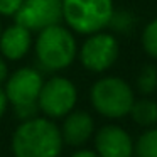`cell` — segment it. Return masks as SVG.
<instances>
[{"instance_id":"obj_1","label":"cell","mask_w":157,"mask_h":157,"mask_svg":"<svg viewBox=\"0 0 157 157\" xmlns=\"http://www.w3.org/2000/svg\"><path fill=\"white\" fill-rule=\"evenodd\" d=\"M61 150V130L48 118L24 120L12 135L14 157H59Z\"/></svg>"},{"instance_id":"obj_8","label":"cell","mask_w":157,"mask_h":157,"mask_svg":"<svg viewBox=\"0 0 157 157\" xmlns=\"http://www.w3.org/2000/svg\"><path fill=\"white\" fill-rule=\"evenodd\" d=\"M14 19L31 32H39L61 22L63 0H24Z\"/></svg>"},{"instance_id":"obj_16","label":"cell","mask_w":157,"mask_h":157,"mask_svg":"<svg viewBox=\"0 0 157 157\" xmlns=\"http://www.w3.org/2000/svg\"><path fill=\"white\" fill-rule=\"evenodd\" d=\"M24 0H0V15L14 17Z\"/></svg>"},{"instance_id":"obj_19","label":"cell","mask_w":157,"mask_h":157,"mask_svg":"<svg viewBox=\"0 0 157 157\" xmlns=\"http://www.w3.org/2000/svg\"><path fill=\"white\" fill-rule=\"evenodd\" d=\"M71 157H98V154L91 152V150H78V152H75Z\"/></svg>"},{"instance_id":"obj_11","label":"cell","mask_w":157,"mask_h":157,"mask_svg":"<svg viewBox=\"0 0 157 157\" xmlns=\"http://www.w3.org/2000/svg\"><path fill=\"white\" fill-rule=\"evenodd\" d=\"M93 135V118L86 112H69L63 122L61 137L69 145H83Z\"/></svg>"},{"instance_id":"obj_5","label":"cell","mask_w":157,"mask_h":157,"mask_svg":"<svg viewBox=\"0 0 157 157\" xmlns=\"http://www.w3.org/2000/svg\"><path fill=\"white\" fill-rule=\"evenodd\" d=\"M91 103L98 113L108 118H120L130 113L133 105L132 88L122 78H101L91 88Z\"/></svg>"},{"instance_id":"obj_17","label":"cell","mask_w":157,"mask_h":157,"mask_svg":"<svg viewBox=\"0 0 157 157\" xmlns=\"http://www.w3.org/2000/svg\"><path fill=\"white\" fill-rule=\"evenodd\" d=\"M9 76V69H7V63H5V58L0 56V85L7 79Z\"/></svg>"},{"instance_id":"obj_15","label":"cell","mask_w":157,"mask_h":157,"mask_svg":"<svg viewBox=\"0 0 157 157\" xmlns=\"http://www.w3.org/2000/svg\"><path fill=\"white\" fill-rule=\"evenodd\" d=\"M142 46L149 56L157 59V19L152 21L142 32Z\"/></svg>"},{"instance_id":"obj_7","label":"cell","mask_w":157,"mask_h":157,"mask_svg":"<svg viewBox=\"0 0 157 157\" xmlns=\"http://www.w3.org/2000/svg\"><path fill=\"white\" fill-rule=\"evenodd\" d=\"M118 58V42L112 34L106 32H95L90 34L85 44L79 49L81 64L88 71L103 73L113 64Z\"/></svg>"},{"instance_id":"obj_18","label":"cell","mask_w":157,"mask_h":157,"mask_svg":"<svg viewBox=\"0 0 157 157\" xmlns=\"http://www.w3.org/2000/svg\"><path fill=\"white\" fill-rule=\"evenodd\" d=\"M7 105H9V100H7V95H5V91L2 88H0V118H2V115L5 113V110H7Z\"/></svg>"},{"instance_id":"obj_9","label":"cell","mask_w":157,"mask_h":157,"mask_svg":"<svg viewBox=\"0 0 157 157\" xmlns=\"http://www.w3.org/2000/svg\"><path fill=\"white\" fill-rule=\"evenodd\" d=\"M98 157H130L133 144L130 135L117 125H106L98 130L95 137Z\"/></svg>"},{"instance_id":"obj_10","label":"cell","mask_w":157,"mask_h":157,"mask_svg":"<svg viewBox=\"0 0 157 157\" xmlns=\"http://www.w3.org/2000/svg\"><path fill=\"white\" fill-rule=\"evenodd\" d=\"M32 32L21 24H14L0 34V52L2 58L19 61L29 52L32 46Z\"/></svg>"},{"instance_id":"obj_20","label":"cell","mask_w":157,"mask_h":157,"mask_svg":"<svg viewBox=\"0 0 157 157\" xmlns=\"http://www.w3.org/2000/svg\"><path fill=\"white\" fill-rule=\"evenodd\" d=\"M0 34H2V29H0Z\"/></svg>"},{"instance_id":"obj_6","label":"cell","mask_w":157,"mask_h":157,"mask_svg":"<svg viewBox=\"0 0 157 157\" xmlns=\"http://www.w3.org/2000/svg\"><path fill=\"white\" fill-rule=\"evenodd\" d=\"M78 100L76 86L63 76H54L42 83L37 98V106L49 118H61L73 112Z\"/></svg>"},{"instance_id":"obj_4","label":"cell","mask_w":157,"mask_h":157,"mask_svg":"<svg viewBox=\"0 0 157 157\" xmlns=\"http://www.w3.org/2000/svg\"><path fill=\"white\" fill-rule=\"evenodd\" d=\"M42 76L34 68H21L5 79V95L14 105L15 115L22 120L34 118L39 110L37 98L42 88Z\"/></svg>"},{"instance_id":"obj_14","label":"cell","mask_w":157,"mask_h":157,"mask_svg":"<svg viewBox=\"0 0 157 157\" xmlns=\"http://www.w3.org/2000/svg\"><path fill=\"white\" fill-rule=\"evenodd\" d=\"M137 86L144 95H149L157 88V69L154 66H145L140 71L139 79H137Z\"/></svg>"},{"instance_id":"obj_12","label":"cell","mask_w":157,"mask_h":157,"mask_svg":"<svg viewBox=\"0 0 157 157\" xmlns=\"http://www.w3.org/2000/svg\"><path fill=\"white\" fill-rule=\"evenodd\" d=\"M133 120L139 125L144 127H152L157 123V103L152 100H140V101H133L132 108H130Z\"/></svg>"},{"instance_id":"obj_13","label":"cell","mask_w":157,"mask_h":157,"mask_svg":"<svg viewBox=\"0 0 157 157\" xmlns=\"http://www.w3.org/2000/svg\"><path fill=\"white\" fill-rule=\"evenodd\" d=\"M135 152L139 157H157V128H150L139 137Z\"/></svg>"},{"instance_id":"obj_2","label":"cell","mask_w":157,"mask_h":157,"mask_svg":"<svg viewBox=\"0 0 157 157\" xmlns=\"http://www.w3.org/2000/svg\"><path fill=\"white\" fill-rule=\"evenodd\" d=\"M36 54L42 68L49 71L66 69L76 58V41L71 31L59 24L39 31Z\"/></svg>"},{"instance_id":"obj_3","label":"cell","mask_w":157,"mask_h":157,"mask_svg":"<svg viewBox=\"0 0 157 157\" xmlns=\"http://www.w3.org/2000/svg\"><path fill=\"white\" fill-rule=\"evenodd\" d=\"M112 0H63V19L79 34H95L112 22Z\"/></svg>"}]
</instances>
